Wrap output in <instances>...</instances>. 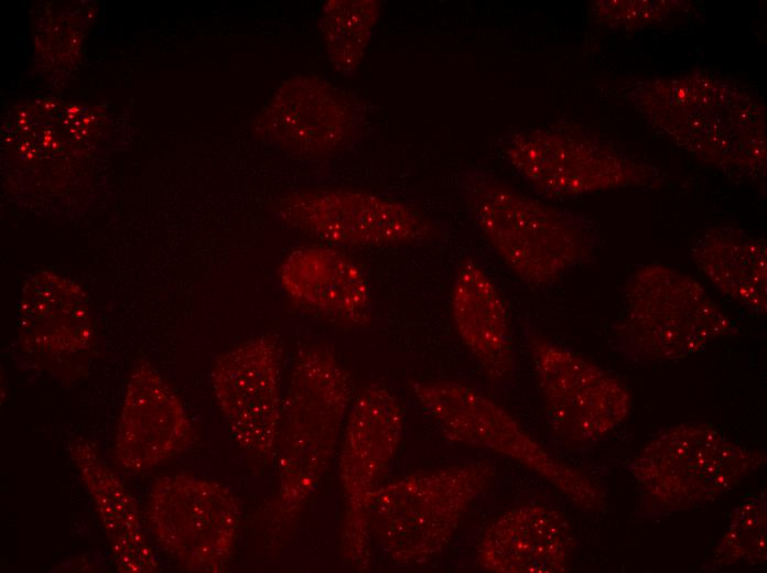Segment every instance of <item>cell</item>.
<instances>
[{
  "label": "cell",
  "instance_id": "277c9868",
  "mask_svg": "<svg viewBox=\"0 0 767 573\" xmlns=\"http://www.w3.org/2000/svg\"><path fill=\"white\" fill-rule=\"evenodd\" d=\"M487 461L411 473L374 491L371 541L393 564L424 565L451 543L461 518L495 478Z\"/></svg>",
  "mask_w": 767,
  "mask_h": 573
},
{
  "label": "cell",
  "instance_id": "603a6c76",
  "mask_svg": "<svg viewBox=\"0 0 767 573\" xmlns=\"http://www.w3.org/2000/svg\"><path fill=\"white\" fill-rule=\"evenodd\" d=\"M766 490L742 501L733 511L728 526L714 548L704 571H717L737 564L755 566L766 563Z\"/></svg>",
  "mask_w": 767,
  "mask_h": 573
},
{
  "label": "cell",
  "instance_id": "9a60e30c",
  "mask_svg": "<svg viewBox=\"0 0 767 573\" xmlns=\"http://www.w3.org/2000/svg\"><path fill=\"white\" fill-rule=\"evenodd\" d=\"M192 425L173 389L148 364L128 380L117 428L115 456L131 472L152 468L182 451Z\"/></svg>",
  "mask_w": 767,
  "mask_h": 573
},
{
  "label": "cell",
  "instance_id": "9c48e42d",
  "mask_svg": "<svg viewBox=\"0 0 767 573\" xmlns=\"http://www.w3.org/2000/svg\"><path fill=\"white\" fill-rule=\"evenodd\" d=\"M403 428V409L388 387L371 382L353 399L338 458L344 499L341 551L345 562L359 571H368L371 563L370 500L396 454Z\"/></svg>",
  "mask_w": 767,
  "mask_h": 573
},
{
  "label": "cell",
  "instance_id": "5bb4252c",
  "mask_svg": "<svg viewBox=\"0 0 767 573\" xmlns=\"http://www.w3.org/2000/svg\"><path fill=\"white\" fill-rule=\"evenodd\" d=\"M361 109L346 91L309 74L285 79L257 118L258 136L303 159H325L352 145L359 134Z\"/></svg>",
  "mask_w": 767,
  "mask_h": 573
},
{
  "label": "cell",
  "instance_id": "8fae6325",
  "mask_svg": "<svg viewBox=\"0 0 767 573\" xmlns=\"http://www.w3.org/2000/svg\"><path fill=\"white\" fill-rule=\"evenodd\" d=\"M148 521L158 543L183 567L218 573L233 556L240 508L227 486L176 474L153 483L148 495Z\"/></svg>",
  "mask_w": 767,
  "mask_h": 573
},
{
  "label": "cell",
  "instance_id": "ac0fdd59",
  "mask_svg": "<svg viewBox=\"0 0 767 573\" xmlns=\"http://www.w3.org/2000/svg\"><path fill=\"white\" fill-rule=\"evenodd\" d=\"M19 333L23 347L42 358L88 352L94 343V322L86 293L61 274L34 272L22 288Z\"/></svg>",
  "mask_w": 767,
  "mask_h": 573
},
{
  "label": "cell",
  "instance_id": "44dd1931",
  "mask_svg": "<svg viewBox=\"0 0 767 573\" xmlns=\"http://www.w3.org/2000/svg\"><path fill=\"white\" fill-rule=\"evenodd\" d=\"M694 264L723 295L752 312L767 311L766 241L734 225L702 231L691 248Z\"/></svg>",
  "mask_w": 767,
  "mask_h": 573
},
{
  "label": "cell",
  "instance_id": "52a82bcc",
  "mask_svg": "<svg viewBox=\"0 0 767 573\" xmlns=\"http://www.w3.org/2000/svg\"><path fill=\"white\" fill-rule=\"evenodd\" d=\"M411 390L444 435L523 465L585 511L606 508V495L591 477L554 456L500 404L473 387L452 380L411 381Z\"/></svg>",
  "mask_w": 767,
  "mask_h": 573
},
{
  "label": "cell",
  "instance_id": "cb8c5ba5",
  "mask_svg": "<svg viewBox=\"0 0 767 573\" xmlns=\"http://www.w3.org/2000/svg\"><path fill=\"white\" fill-rule=\"evenodd\" d=\"M690 3L674 0H602L592 6L599 22L617 30H636L667 22Z\"/></svg>",
  "mask_w": 767,
  "mask_h": 573
},
{
  "label": "cell",
  "instance_id": "5b68a950",
  "mask_svg": "<svg viewBox=\"0 0 767 573\" xmlns=\"http://www.w3.org/2000/svg\"><path fill=\"white\" fill-rule=\"evenodd\" d=\"M615 346L635 364L671 361L738 333L693 277L660 263L636 269L623 289Z\"/></svg>",
  "mask_w": 767,
  "mask_h": 573
},
{
  "label": "cell",
  "instance_id": "7402d4cb",
  "mask_svg": "<svg viewBox=\"0 0 767 573\" xmlns=\"http://www.w3.org/2000/svg\"><path fill=\"white\" fill-rule=\"evenodd\" d=\"M377 0H328L322 8L320 29L334 71L350 76L359 68L378 22Z\"/></svg>",
  "mask_w": 767,
  "mask_h": 573
},
{
  "label": "cell",
  "instance_id": "7c38bea8",
  "mask_svg": "<svg viewBox=\"0 0 767 573\" xmlns=\"http://www.w3.org/2000/svg\"><path fill=\"white\" fill-rule=\"evenodd\" d=\"M527 342L547 417L559 439L593 443L625 421L633 399L620 379L537 332L527 331Z\"/></svg>",
  "mask_w": 767,
  "mask_h": 573
},
{
  "label": "cell",
  "instance_id": "6da1fadb",
  "mask_svg": "<svg viewBox=\"0 0 767 573\" xmlns=\"http://www.w3.org/2000/svg\"><path fill=\"white\" fill-rule=\"evenodd\" d=\"M646 121L700 162L766 180V111L734 82L702 71L638 80L627 93Z\"/></svg>",
  "mask_w": 767,
  "mask_h": 573
},
{
  "label": "cell",
  "instance_id": "e0dca14e",
  "mask_svg": "<svg viewBox=\"0 0 767 573\" xmlns=\"http://www.w3.org/2000/svg\"><path fill=\"white\" fill-rule=\"evenodd\" d=\"M574 550L565 516L552 507L528 504L503 512L486 528L475 561L491 573H564Z\"/></svg>",
  "mask_w": 767,
  "mask_h": 573
},
{
  "label": "cell",
  "instance_id": "8992f818",
  "mask_svg": "<svg viewBox=\"0 0 767 573\" xmlns=\"http://www.w3.org/2000/svg\"><path fill=\"white\" fill-rule=\"evenodd\" d=\"M766 463L764 451L730 440L710 423L688 422L649 441L630 471L641 512L663 516L723 497Z\"/></svg>",
  "mask_w": 767,
  "mask_h": 573
},
{
  "label": "cell",
  "instance_id": "2e32d148",
  "mask_svg": "<svg viewBox=\"0 0 767 573\" xmlns=\"http://www.w3.org/2000/svg\"><path fill=\"white\" fill-rule=\"evenodd\" d=\"M278 279L285 295L307 312L350 327H364L371 321L367 274L341 248H295L281 261Z\"/></svg>",
  "mask_w": 767,
  "mask_h": 573
},
{
  "label": "cell",
  "instance_id": "ffe728a7",
  "mask_svg": "<svg viewBox=\"0 0 767 573\" xmlns=\"http://www.w3.org/2000/svg\"><path fill=\"white\" fill-rule=\"evenodd\" d=\"M69 453L101 520L118 571L158 572L159 562L144 534L134 498L91 443L77 439L69 445Z\"/></svg>",
  "mask_w": 767,
  "mask_h": 573
},
{
  "label": "cell",
  "instance_id": "4fadbf2b",
  "mask_svg": "<svg viewBox=\"0 0 767 573\" xmlns=\"http://www.w3.org/2000/svg\"><path fill=\"white\" fill-rule=\"evenodd\" d=\"M282 367L279 340L258 335L222 353L212 368L213 391L231 435L246 454L263 464L277 454Z\"/></svg>",
  "mask_w": 767,
  "mask_h": 573
},
{
  "label": "cell",
  "instance_id": "30bf717a",
  "mask_svg": "<svg viewBox=\"0 0 767 573\" xmlns=\"http://www.w3.org/2000/svg\"><path fill=\"white\" fill-rule=\"evenodd\" d=\"M274 208L284 225L336 248L408 246L439 234L419 209L363 190L296 191L283 195Z\"/></svg>",
  "mask_w": 767,
  "mask_h": 573
},
{
  "label": "cell",
  "instance_id": "ba28073f",
  "mask_svg": "<svg viewBox=\"0 0 767 573\" xmlns=\"http://www.w3.org/2000/svg\"><path fill=\"white\" fill-rule=\"evenodd\" d=\"M503 154L538 194L564 198L629 186H659L658 169L609 141L571 126L529 128L509 134Z\"/></svg>",
  "mask_w": 767,
  "mask_h": 573
},
{
  "label": "cell",
  "instance_id": "3957f363",
  "mask_svg": "<svg viewBox=\"0 0 767 573\" xmlns=\"http://www.w3.org/2000/svg\"><path fill=\"white\" fill-rule=\"evenodd\" d=\"M353 399L350 374L330 346L313 344L299 350L282 403L274 521H292L316 489Z\"/></svg>",
  "mask_w": 767,
  "mask_h": 573
},
{
  "label": "cell",
  "instance_id": "d6986e66",
  "mask_svg": "<svg viewBox=\"0 0 767 573\" xmlns=\"http://www.w3.org/2000/svg\"><path fill=\"white\" fill-rule=\"evenodd\" d=\"M450 307L458 336L487 377L493 381L507 379L515 367L508 306L490 275L474 259L460 266Z\"/></svg>",
  "mask_w": 767,
  "mask_h": 573
},
{
  "label": "cell",
  "instance_id": "7a4b0ae2",
  "mask_svg": "<svg viewBox=\"0 0 767 573\" xmlns=\"http://www.w3.org/2000/svg\"><path fill=\"white\" fill-rule=\"evenodd\" d=\"M462 191L483 238L527 285H551L594 259L598 240L585 218L538 201L480 170L465 173Z\"/></svg>",
  "mask_w": 767,
  "mask_h": 573
}]
</instances>
